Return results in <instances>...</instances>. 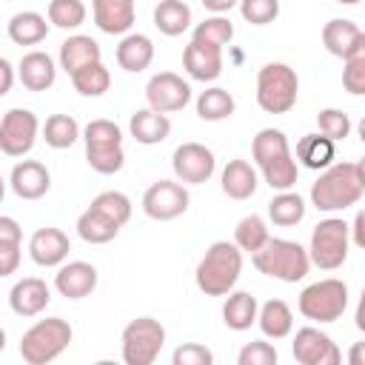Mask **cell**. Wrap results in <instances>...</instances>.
<instances>
[{
    "mask_svg": "<svg viewBox=\"0 0 365 365\" xmlns=\"http://www.w3.org/2000/svg\"><path fill=\"white\" fill-rule=\"evenodd\" d=\"M242 274V248L228 240H217L205 248L202 259L197 262L194 282L205 297H225L234 291Z\"/></svg>",
    "mask_w": 365,
    "mask_h": 365,
    "instance_id": "6da1fadb",
    "label": "cell"
},
{
    "mask_svg": "<svg viewBox=\"0 0 365 365\" xmlns=\"http://www.w3.org/2000/svg\"><path fill=\"white\" fill-rule=\"evenodd\" d=\"M362 191L365 188L356 177V163H331L311 185V205L325 214L345 211L359 202Z\"/></svg>",
    "mask_w": 365,
    "mask_h": 365,
    "instance_id": "7a4b0ae2",
    "label": "cell"
},
{
    "mask_svg": "<svg viewBox=\"0 0 365 365\" xmlns=\"http://www.w3.org/2000/svg\"><path fill=\"white\" fill-rule=\"evenodd\" d=\"M251 262L259 274L279 279V282H299L311 271V254L294 240L271 237L257 254H251Z\"/></svg>",
    "mask_w": 365,
    "mask_h": 365,
    "instance_id": "3957f363",
    "label": "cell"
},
{
    "mask_svg": "<svg viewBox=\"0 0 365 365\" xmlns=\"http://www.w3.org/2000/svg\"><path fill=\"white\" fill-rule=\"evenodd\" d=\"M71 336H74V331H71L68 319H63V317L37 319L20 336V356L26 365H48L68 348Z\"/></svg>",
    "mask_w": 365,
    "mask_h": 365,
    "instance_id": "277c9868",
    "label": "cell"
},
{
    "mask_svg": "<svg viewBox=\"0 0 365 365\" xmlns=\"http://www.w3.org/2000/svg\"><path fill=\"white\" fill-rule=\"evenodd\" d=\"M83 143H86V163L97 174H117L125 165V151H123V128L114 120L97 117L83 128Z\"/></svg>",
    "mask_w": 365,
    "mask_h": 365,
    "instance_id": "5b68a950",
    "label": "cell"
},
{
    "mask_svg": "<svg viewBox=\"0 0 365 365\" xmlns=\"http://www.w3.org/2000/svg\"><path fill=\"white\" fill-rule=\"evenodd\" d=\"M299 77L288 63H265L257 71V106L265 114H288L297 106Z\"/></svg>",
    "mask_w": 365,
    "mask_h": 365,
    "instance_id": "8992f818",
    "label": "cell"
},
{
    "mask_svg": "<svg viewBox=\"0 0 365 365\" xmlns=\"http://www.w3.org/2000/svg\"><path fill=\"white\" fill-rule=\"evenodd\" d=\"M348 248H351V222H345L342 217H325L314 225L308 245L311 265L322 271H336L345 265Z\"/></svg>",
    "mask_w": 365,
    "mask_h": 365,
    "instance_id": "52a82bcc",
    "label": "cell"
},
{
    "mask_svg": "<svg viewBox=\"0 0 365 365\" xmlns=\"http://www.w3.org/2000/svg\"><path fill=\"white\" fill-rule=\"evenodd\" d=\"M297 308L311 322H336L348 308V285L336 277L317 279L302 288Z\"/></svg>",
    "mask_w": 365,
    "mask_h": 365,
    "instance_id": "ba28073f",
    "label": "cell"
},
{
    "mask_svg": "<svg viewBox=\"0 0 365 365\" xmlns=\"http://www.w3.org/2000/svg\"><path fill=\"white\" fill-rule=\"evenodd\" d=\"M165 345V328L154 317H137L123 328L120 354L125 365H151L157 362Z\"/></svg>",
    "mask_w": 365,
    "mask_h": 365,
    "instance_id": "9c48e42d",
    "label": "cell"
},
{
    "mask_svg": "<svg viewBox=\"0 0 365 365\" xmlns=\"http://www.w3.org/2000/svg\"><path fill=\"white\" fill-rule=\"evenodd\" d=\"M40 134V120L29 108H9L0 120V151L6 157H26Z\"/></svg>",
    "mask_w": 365,
    "mask_h": 365,
    "instance_id": "30bf717a",
    "label": "cell"
},
{
    "mask_svg": "<svg viewBox=\"0 0 365 365\" xmlns=\"http://www.w3.org/2000/svg\"><path fill=\"white\" fill-rule=\"evenodd\" d=\"M188 202H191L188 188L180 180H157L143 194V211H145V217H151L157 222L182 217L188 211Z\"/></svg>",
    "mask_w": 365,
    "mask_h": 365,
    "instance_id": "8fae6325",
    "label": "cell"
},
{
    "mask_svg": "<svg viewBox=\"0 0 365 365\" xmlns=\"http://www.w3.org/2000/svg\"><path fill=\"white\" fill-rule=\"evenodd\" d=\"M171 168H174V177L180 182H185V185H202V182H208L214 177L217 157L202 143H182L171 154Z\"/></svg>",
    "mask_w": 365,
    "mask_h": 365,
    "instance_id": "7c38bea8",
    "label": "cell"
},
{
    "mask_svg": "<svg viewBox=\"0 0 365 365\" xmlns=\"http://www.w3.org/2000/svg\"><path fill=\"white\" fill-rule=\"evenodd\" d=\"M291 354L299 365H339L342 362V351L336 348V342L314 325L297 328Z\"/></svg>",
    "mask_w": 365,
    "mask_h": 365,
    "instance_id": "4fadbf2b",
    "label": "cell"
},
{
    "mask_svg": "<svg viewBox=\"0 0 365 365\" xmlns=\"http://www.w3.org/2000/svg\"><path fill=\"white\" fill-rule=\"evenodd\" d=\"M145 100H148V108L163 114L182 111L191 103V86L174 71H157L145 83Z\"/></svg>",
    "mask_w": 365,
    "mask_h": 365,
    "instance_id": "5bb4252c",
    "label": "cell"
},
{
    "mask_svg": "<svg viewBox=\"0 0 365 365\" xmlns=\"http://www.w3.org/2000/svg\"><path fill=\"white\" fill-rule=\"evenodd\" d=\"M68 251H71L68 234L54 228V225L37 228L31 234V240H29V257L40 268H60L68 259Z\"/></svg>",
    "mask_w": 365,
    "mask_h": 365,
    "instance_id": "9a60e30c",
    "label": "cell"
},
{
    "mask_svg": "<svg viewBox=\"0 0 365 365\" xmlns=\"http://www.w3.org/2000/svg\"><path fill=\"white\" fill-rule=\"evenodd\" d=\"M97 268L91 262H83V259H71V262H63L54 274V288L60 297L66 299H83L88 294H94L97 288Z\"/></svg>",
    "mask_w": 365,
    "mask_h": 365,
    "instance_id": "2e32d148",
    "label": "cell"
},
{
    "mask_svg": "<svg viewBox=\"0 0 365 365\" xmlns=\"http://www.w3.org/2000/svg\"><path fill=\"white\" fill-rule=\"evenodd\" d=\"M222 48L220 46H208L200 40H191L182 48V68L188 71L191 80L200 83H214L222 74Z\"/></svg>",
    "mask_w": 365,
    "mask_h": 365,
    "instance_id": "e0dca14e",
    "label": "cell"
},
{
    "mask_svg": "<svg viewBox=\"0 0 365 365\" xmlns=\"http://www.w3.org/2000/svg\"><path fill=\"white\" fill-rule=\"evenodd\" d=\"M9 185L20 200H40L51 188V174L40 160H20L9 174Z\"/></svg>",
    "mask_w": 365,
    "mask_h": 365,
    "instance_id": "ac0fdd59",
    "label": "cell"
},
{
    "mask_svg": "<svg viewBox=\"0 0 365 365\" xmlns=\"http://www.w3.org/2000/svg\"><path fill=\"white\" fill-rule=\"evenodd\" d=\"M51 302V288L40 277H23L9 291V305L17 317H37Z\"/></svg>",
    "mask_w": 365,
    "mask_h": 365,
    "instance_id": "d6986e66",
    "label": "cell"
},
{
    "mask_svg": "<svg viewBox=\"0 0 365 365\" xmlns=\"http://www.w3.org/2000/svg\"><path fill=\"white\" fill-rule=\"evenodd\" d=\"M17 77H20L23 88H29V91H46L57 80V63H54V57L48 51H40V48L26 51L20 57V63H17Z\"/></svg>",
    "mask_w": 365,
    "mask_h": 365,
    "instance_id": "ffe728a7",
    "label": "cell"
},
{
    "mask_svg": "<svg viewBox=\"0 0 365 365\" xmlns=\"http://www.w3.org/2000/svg\"><path fill=\"white\" fill-rule=\"evenodd\" d=\"M94 26L103 34H128L134 26V0H91Z\"/></svg>",
    "mask_w": 365,
    "mask_h": 365,
    "instance_id": "44dd1931",
    "label": "cell"
},
{
    "mask_svg": "<svg viewBox=\"0 0 365 365\" xmlns=\"http://www.w3.org/2000/svg\"><path fill=\"white\" fill-rule=\"evenodd\" d=\"M57 60H60V68L71 77V74L80 71L83 66L103 60V48H100V43H97L94 37H88V34H71V37H66V40L60 43Z\"/></svg>",
    "mask_w": 365,
    "mask_h": 365,
    "instance_id": "7402d4cb",
    "label": "cell"
},
{
    "mask_svg": "<svg viewBox=\"0 0 365 365\" xmlns=\"http://www.w3.org/2000/svg\"><path fill=\"white\" fill-rule=\"evenodd\" d=\"M151 60H154V43L148 34H140V31L123 34V40L117 46V66L123 71L140 74L151 66Z\"/></svg>",
    "mask_w": 365,
    "mask_h": 365,
    "instance_id": "603a6c76",
    "label": "cell"
},
{
    "mask_svg": "<svg viewBox=\"0 0 365 365\" xmlns=\"http://www.w3.org/2000/svg\"><path fill=\"white\" fill-rule=\"evenodd\" d=\"M128 134H131L140 145H157V143L168 140V134H171V120H168V114H163V111L140 108V111H134L131 120H128Z\"/></svg>",
    "mask_w": 365,
    "mask_h": 365,
    "instance_id": "cb8c5ba5",
    "label": "cell"
},
{
    "mask_svg": "<svg viewBox=\"0 0 365 365\" xmlns=\"http://www.w3.org/2000/svg\"><path fill=\"white\" fill-rule=\"evenodd\" d=\"M220 185H222L225 197L248 200V197H254V191L259 185V177H257V171L248 160H228L222 174H220Z\"/></svg>",
    "mask_w": 365,
    "mask_h": 365,
    "instance_id": "d4e9b609",
    "label": "cell"
},
{
    "mask_svg": "<svg viewBox=\"0 0 365 365\" xmlns=\"http://www.w3.org/2000/svg\"><path fill=\"white\" fill-rule=\"evenodd\" d=\"M259 317V302L251 291H231L222 302V322L231 331H248Z\"/></svg>",
    "mask_w": 365,
    "mask_h": 365,
    "instance_id": "484cf974",
    "label": "cell"
},
{
    "mask_svg": "<svg viewBox=\"0 0 365 365\" xmlns=\"http://www.w3.org/2000/svg\"><path fill=\"white\" fill-rule=\"evenodd\" d=\"M6 34L17 46H37L48 37V20L40 11H17L6 23Z\"/></svg>",
    "mask_w": 365,
    "mask_h": 365,
    "instance_id": "4316f807",
    "label": "cell"
},
{
    "mask_svg": "<svg viewBox=\"0 0 365 365\" xmlns=\"http://www.w3.org/2000/svg\"><path fill=\"white\" fill-rule=\"evenodd\" d=\"M257 325L268 339H285L294 331V311L288 308L285 299H268L259 305Z\"/></svg>",
    "mask_w": 365,
    "mask_h": 365,
    "instance_id": "83f0119b",
    "label": "cell"
},
{
    "mask_svg": "<svg viewBox=\"0 0 365 365\" xmlns=\"http://www.w3.org/2000/svg\"><path fill=\"white\" fill-rule=\"evenodd\" d=\"M359 34H362V31H359L356 23H351V20H345V17H334V20H328V23L322 26V46H325L328 54L345 60V57L351 54V48L356 46Z\"/></svg>",
    "mask_w": 365,
    "mask_h": 365,
    "instance_id": "f1b7e54d",
    "label": "cell"
},
{
    "mask_svg": "<svg viewBox=\"0 0 365 365\" xmlns=\"http://www.w3.org/2000/svg\"><path fill=\"white\" fill-rule=\"evenodd\" d=\"M334 151H336V143L328 140L325 134H319V131L305 134L297 143V163H302L311 171H325L334 163Z\"/></svg>",
    "mask_w": 365,
    "mask_h": 365,
    "instance_id": "f546056e",
    "label": "cell"
},
{
    "mask_svg": "<svg viewBox=\"0 0 365 365\" xmlns=\"http://www.w3.org/2000/svg\"><path fill=\"white\" fill-rule=\"evenodd\" d=\"M154 26L165 37H180L191 29V9L182 0H160L154 6Z\"/></svg>",
    "mask_w": 365,
    "mask_h": 365,
    "instance_id": "4dcf8cb0",
    "label": "cell"
},
{
    "mask_svg": "<svg viewBox=\"0 0 365 365\" xmlns=\"http://www.w3.org/2000/svg\"><path fill=\"white\" fill-rule=\"evenodd\" d=\"M77 234H80V240L88 242V245H106V242H111V240L120 234V225L111 222L108 217H103L100 211H94V208L88 205V208L77 217Z\"/></svg>",
    "mask_w": 365,
    "mask_h": 365,
    "instance_id": "1f68e13d",
    "label": "cell"
},
{
    "mask_svg": "<svg viewBox=\"0 0 365 365\" xmlns=\"http://www.w3.org/2000/svg\"><path fill=\"white\" fill-rule=\"evenodd\" d=\"M305 217V200L297 191H277L268 202V220L279 228H291L297 222H302Z\"/></svg>",
    "mask_w": 365,
    "mask_h": 365,
    "instance_id": "d6a6232c",
    "label": "cell"
},
{
    "mask_svg": "<svg viewBox=\"0 0 365 365\" xmlns=\"http://www.w3.org/2000/svg\"><path fill=\"white\" fill-rule=\"evenodd\" d=\"M237 103L231 97V91L220 88V86H211L205 91H200L197 97V117L205 120V123H220V120H228L234 114Z\"/></svg>",
    "mask_w": 365,
    "mask_h": 365,
    "instance_id": "836d02e7",
    "label": "cell"
},
{
    "mask_svg": "<svg viewBox=\"0 0 365 365\" xmlns=\"http://www.w3.org/2000/svg\"><path fill=\"white\" fill-rule=\"evenodd\" d=\"M71 86L83 97H103L111 88V71L106 68L103 60L88 63V66H83L80 71L71 74Z\"/></svg>",
    "mask_w": 365,
    "mask_h": 365,
    "instance_id": "e575fe53",
    "label": "cell"
},
{
    "mask_svg": "<svg viewBox=\"0 0 365 365\" xmlns=\"http://www.w3.org/2000/svg\"><path fill=\"white\" fill-rule=\"evenodd\" d=\"M80 137H83V131H80V125L71 114H51L43 123V140H46L48 148H57V151L71 148Z\"/></svg>",
    "mask_w": 365,
    "mask_h": 365,
    "instance_id": "d590c367",
    "label": "cell"
},
{
    "mask_svg": "<svg viewBox=\"0 0 365 365\" xmlns=\"http://www.w3.org/2000/svg\"><path fill=\"white\" fill-rule=\"evenodd\" d=\"M288 151H291L288 137L279 128H259L254 134V140H251V157H254L257 168L271 163V160H277V157H282V154H288Z\"/></svg>",
    "mask_w": 365,
    "mask_h": 365,
    "instance_id": "8d00e7d4",
    "label": "cell"
},
{
    "mask_svg": "<svg viewBox=\"0 0 365 365\" xmlns=\"http://www.w3.org/2000/svg\"><path fill=\"white\" fill-rule=\"evenodd\" d=\"M259 171H262V180L274 191L294 188L297 185V177H299V165H297V157L291 151L282 154V157H277V160H271V163H265V165H259Z\"/></svg>",
    "mask_w": 365,
    "mask_h": 365,
    "instance_id": "74e56055",
    "label": "cell"
},
{
    "mask_svg": "<svg viewBox=\"0 0 365 365\" xmlns=\"http://www.w3.org/2000/svg\"><path fill=\"white\" fill-rule=\"evenodd\" d=\"M345 68H342V86L348 94L354 97H362L365 94V31L359 34L356 46L351 48V54L342 60Z\"/></svg>",
    "mask_w": 365,
    "mask_h": 365,
    "instance_id": "f35d334b",
    "label": "cell"
},
{
    "mask_svg": "<svg viewBox=\"0 0 365 365\" xmlns=\"http://www.w3.org/2000/svg\"><path fill=\"white\" fill-rule=\"evenodd\" d=\"M268 240H271V234H268V225H265V220H262L259 214L242 217V220L237 222V228H234V242H237L242 251H248V254H257Z\"/></svg>",
    "mask_w": 365,
    "mask_h": 365,
    "instance_id": "ab89813d",
    "label": "cell"
},
{
    "mask_svg": "<svg viewBox=\"0 0 365 365\" xmlns=\"http://www.w3.org/2000/svg\"><path fill=\"white\" fill-rule=\"evenodd\" d=\"M191 40H200V43L220 46L222 48V46H228L234 40V23L225 14H211V17H205L202 23L194 26Z\"/></svg>",
    "mask_w": 365,
    "mask_h": 365,
    "instance_id": "60d3db41",
    "label": "cell"
},
{
    "mask_svg": "<svg viewBox=\"0 0 365 365\" xmlns=\"http://www.w3.org/2000/svg\"><path fill=\"white\" fill-rule=\"evenodd\" d=\"M86 3L83 0H48V23L68 31L86 23Z\"/></svg>",
    "mask_w": 365,
    "mask_h": 365,
    "instance_id": "b9f144b4",
    "label": "cell"
},
{
    "mask_svg": "<svg viewBox=\"0 0 365 365\" xmlns=\"http://www.w3.org/2000/svg\"><path fill=\"white\" fill-rule=\"evenodd\" d=\"M91 208L100 211L103 217H108L111 222H117L120 228L131 220V200H128L123 191H100V194L91 200Z\"/></svg>",
    "mask_w": 365,
    "mask_h": 365,
    "instance_id": "7bdbcfd3",
    "label": "cell"
},
{
    "mask_svg": "<svg viewBox=\"0 0 365 365\" xmlns=\"http://www.w3.org/2000/svg\"><path fill=\"white\" fill-rule=\"evenodd\" d=\"M317 128L319 134H325L334 143H342L351 134V117L342 108H322L317 114Z\"/></svg>",
    "mask_w": 365,
    "mask_h": 365,
    "instance_id": "ee69618b",
    "label": "cell"
},
{
    "mask_svg": "<svg viewBox=\"0 0 365 365\" xmlns=\"http://www.w3.org/2000/svg\"><path fill=\"white\" fill-rule=\"evenodd\" d=\"M240 14L251 26H268L279 17V0H240Z\"/></svg>",
    "mask_w": 365,
    "mask_h": 365,
    "instance_id": "f6af8a7d",
    "label": "cell"
},
{
    "mask_svg": "<svg viewBox=\"0 0 365 365\" xmlns=\"http://www.w3.org/2000/svg\"><path fill=\"white\" fill-rule=\"evenodd\" d=\"M277 359H279L277 348L271 342H265V339L245 342L240 348V354H237V362L240 365H277Z\"/></svg>",
    "mask_w": 365,
    "mask_h": 365,
    "instance_id": "bcb514c9",
    "label": "cell"
},
{
    "mask_svg": "<svg viewBox=\"0 0 365 365\" xmlns=\"http://www.w3.org/2000/svg\"><path fill=\"white\" fill-rule=\"evenodd\" d=\"M174 365H211L214 362V351L200 345V342H182L174 354H171Z\"/></svg>",
    "mask_w": 365,
    "mask_h": 365,
    "instance_id": "7dc6e473",
    "label": "cell"
},
{
    "mask_svg": "<svg viewBox=\"0 0 365 365\" xmlns=\"http://www.w3.org/2000/svg\"><path fill=\"white\" fill-rule=\"evenodd\" d=\"M20 245L23 242H0V277H11L20 265Z\"/></svg>",
    "mask_w": 365,
    "mask_h": 365,
    "instance_id": "c3c4849f",
    "label": "cell"
},
{
    "mask_svg": "<svg viewBox=\"0 0 365 365\" xmlns=\"http://www.w3.org/2000/svg\"><path fill=\"white\" fill-rule=\"evenodd\" d=\"M0 242H23V228L14 217H0Z\"/></svg>",
    "mask_w": 365,
    "mask_h": 365,
    "instance_id": "681fc988",
    "label": "cell"
},
{
    "mask_svg": "<svg viewBox=\"0 0 365 365\" xmlns=\"http://www.w3.org/2000/svg\"><path fill=\"white\" fill-rule=\"evenodd\" d=\"M351 242L365 251V208L356 211V217H354V222H351Z\"/></svg>",
    "mask_w": 365,
    "mask_h": 365,
    "instance_id": "f907efd6",
    "label": "cell"
},
{
    "mask_svg": "<svg viewBox=\"0 0 365 365\" xmlns=\"http://www.w3.org/2000/svg\"><path fill=\"white\" fill-rule=\"evenodd\" d=\"M0 77H3L0 80V94H9L11 91V83H14V66L6 57L0 60Z\"/></svg>",
    "mask_w": 365,
    "mask_h": 365,
    "instance_id": "816d5d0a",
    "label": "cell"
},
{
    "mask_svg": "<svg viewBox=\"0 0 365 365\" xmlns=\"http://www.w3.org/2000/svg\"><path fill=\"white\" fill-rule=\"evenodd\" d=\"M211 14H225V11H231L234 6H240V0H200Z\"/></svg>",
    "mask_w": 365,
    "mask_h": 365,
    "instance_id": "f5cc1de1",
    "label": "cell"
},
{
    "mask_svg": "<svg viewBox=\"0 0 365 365\" xmlns=\"http://www.w3.org/2000/svg\"><path fill=\"white\" fill-rule=\"evenodd\" d=\"M348 362L351 365H365V339H359L348 348Z\"/></svg>",
    "mask_w": 365,
    "mask_h": 365,
    "instance_id": "db71d44e",
    "label": "cell"
},
{
    "mask_svg": "<svg viewBox=\"0 0 365 365\" xmlns=\"http://www.w3.org/2000/svg\"><path fill=\"white\" fill-rule=\"evenodd\" d=\"M354 322H356V328L365 334V288H362V294H359V302H356V311H354Z\"/></svg>",
    "mask_w": 365,
    "mask_h": 365,
    "instance_id": "11a10c76",
    "label": "cell"
},
{
    "mask_svg": "<svg viewBox=\"0 0 365 365\" xmlns=\"http://www.w3.org/2000/svg\"><path fill=\"white\" fill-rule=\"evenodd\" d=\"M356 177H359V182H362V188H365V157L356 160Z\"/></svg>",
    "mask_w": 365,
    "mask_h": 365,
    "instance_id": "9f6ffc18",
    "label": "cell"
},
{
    "mask_svg": "<svg viewBox=\"0 0 365 365\" xmlns=\"http://www.w3.org/2000/svg\"><path fill=\"white\" fill-rule=\"evenodd\" d=\"M356 134H359V140L365 143V117H362V120L356 123Z\"/></svg>",
    "mask_w": 365,
    "mask_h": 365,
    "instance_id": "6f0895ef",
    "label": "cell"
},
{
    "mask_svg": "<svg viewBox=\"0 0 365 365\" xmlns=\"http://www.w3.org/2000/svg\"><path fill=\"white\" fill-rule=\"evenodd\" d=\"M336 3H342V6H356V3H362V0H336Z\"/></svg>",
    "mask_w": 365,
    "mask_h": 365,
    "instance_id": "680465c9",
    "label": "cell"
}]
</instances>
